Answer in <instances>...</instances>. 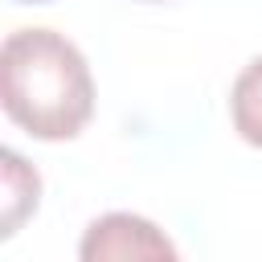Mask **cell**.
<instances>
[{"mask_svg": "<svg viewBox=\"0 0 262 262\" xmlns=\"http://www.w3.org/2000/svg\"><path fill=\"white\" fill-rule=\"evenodd\" d=\"M78 254L86 262H94V258H176V246L147 217L106 213V217L86 225V237H82Z\"/></svg>", "mask_w": 262, "mask_h": 262, "instance_id": "2", "label": "cell"}, {"mask_svg": "<svg viewBox=\"0 0 262 262\" xmlns=\"http://www.w3.org/2000/svg\"><path fill=\"white\" fill-rule=\"evenodd\" d=\"M16 4H49V0H16Z\"/></svg>", "mask_w": 262, "mask_h": 262, "instance_id": "5", "label": "cell"}, {"mask_svg": "<svg viewBox=\"0 0 262 262\" xmlns=\"http://www.w3.org/2000/svg\"><path fill=\"white\" fill-rule=\"evenodd\" d=\"M4 115L33 139H74L94 115V78L82 49L53 29H16L0 49Z\"/></svg>", "mask_w": 262, "mask_h": 262, "instance_id": "1", "label": "cell"}, {"mask_svg": "<svg viewBox=\"0 0 262 262\" xmlns=\"http://www.w3.org/2000/svg\"><path fill=\"white\" fill-rule=\"evenodd\" d=\"M229 115H233V131L246 143L262 147V57H254L237 74L229 90Z\"/></svg>", "mask_w": 262, "mask_h": 262, "instance_id": "3", "label": "cell"}, {"mask_svg": "<svg viewBox=\"0 0 262 262\" xmlns=\"http://www.w3.org/2000/svg\"><path fill=\"white\" fill-rule=\"evenodd\" d=\"M37 196H41L37 172L25 168L16 151H4V237H12L16 225L37 209Z\"/></svg>", "mask_w": 262, "mask_h": 262, "instance_id": "4", "label": "cell"}]
</instances>
